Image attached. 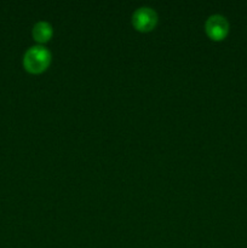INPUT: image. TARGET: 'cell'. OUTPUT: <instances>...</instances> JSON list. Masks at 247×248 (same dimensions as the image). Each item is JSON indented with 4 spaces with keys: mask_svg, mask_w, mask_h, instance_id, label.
<instances>
[{
    "mask_svg": "<svg viewBox=\"0 0 247 248\" xmlns=\"http://www.w3.org/2000/svg\"><path fill=\"white\" fill-rule=\"evenodd\" d=\"M52 27L46 21L38 22L33 27V36L39 43H46L52 36Z\"/></svg>",
    "mask_w": 247,
    "mask_h": 248,
    "instance_id": "obj_4",
    "label": "cell"
},
{
    "mask_svg": "<svg viewBox=\"0 0 247 248\" xmlns=\"http://www.w3.org/2000/svg\"><path fill=\"white\" fill-rule=\"evenodd\" d=\"M206 33L213 40H222L228 35L229 31V23L224 16L219 14L212 15L207 18L205 24Z\"/></svg>",
    "mask_w": 247,
    "mask_h": 248,
    "instance_id": "obj_3",
    "label": "cell"
},
{
    "mask_svg": "<svg viewBox=\"0 0 247 248\" xmlns=\"http://www.w3.org/2000/svg\"><path fill=\"white\" fill-rule=\"evenodd\" d=\"M157 22V15L152 7L143 6L136 10L132 15V24L140 31H148L155 27Z\"/></svg>",
    "mask_w": 247,
    "mask_h": 248,
    "instance_id": "obj_2",
    "label": "cell"
},
{
    "mask_svg": "<svg viewBox=\"0 0 247 248\" xmlns=\"http://www.w3.org/2000/svg\"><path fill=\"white\" fill-rule=\"evenodd\" d=\"M51 62V52L41 45H35L26 51L23 64L28 72L41 73L48 67Z\"/></svg>",
    "mask_w": 247,
    "mask_h": 248,
    "instance_id": "obj_1",
    "label": "cell"
}]
</instances>
